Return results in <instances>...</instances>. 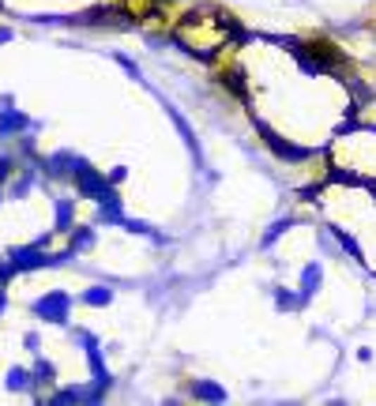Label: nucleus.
<instances>
[{"label":"nucleus","mask_w":376,"mask_h":406,"mask_svg":"<svg viewBox=\"0 0 376 406\" xmlns=\"http://www.w3.org/2000/svg\"><path fill=\"white\" fill-rule=\"evenodd\" d=\"M0 42H12V30L8 27H0Z\"/></svg>","instance_id":"6e6552de"},{"label":"nucleus","mask_w":376,"mask_h":406,"mask_svg":"<svg viewBox=\"0 0 376 406\" xmlns=\"http://www.w3.org/2000/svg\"><path fill=\"white\" fill-rule=\"evenodd\" d=\"M316 282H320V267H305V298H308V293H313V286H316Z\"/></svg>","instance_id":"20e7f679"},{"label":"nucleus","mask_w":376,"mask_h":406,"mask_svg":"<svg viewBox=\"0 0 376 406\" xmlns=\"http://www.w3.org/2000/svg\"><path fill=\"white\" fill-rule=\"evenodd\" d=\"M35 312L53 320V324H61V320H68V298H64V293H49V298H42L35 305Z\"/></svg>","instance_id":"f257e3e1"},{"label":"nucleus","mask_w":376,"mask_h":406,"mask_svg":"<svg viewBox=\"0 0 376 406\" xmlns=\"http://www.w3.org/2000/svg\"><path fill=\"white\" fill-rule=\"evenodd\" d=\"M12 170H15V158H0V184L12 177Z\"/></svg>","instance_id":"0eeeda50"},{"label":"nucleus","mask_w":376,"mask_h":406,"mask_svg":"<svg viewBox=\"0 0 376 406\" xmlns=\"http://www.w3.org/2000/svg\"><path fill=\"white\" fill-rule=\"evenodd\" d=\"M109 298H113V293H109L106 286H94V290H91V293H87V298H83V301H87V305H109Z\"/></svg>","instance_id":"7ed1b4c3"},{"label":"nucleus","mask_w":376,"mask_h":406,"mask_svg":"<svg viewBox=\"0 0 376 406\" xmlns=\"http://www.w3.org/2000/svg\"><path fill=\"white\" fill-rule=\"evenodd\" d=\"M27 125H30V120L23 113H15V109H0V132H19Z\"/></svg>","instance_id":"f03ea898"},{"label":"nucleus","mask_w":376,"mask_h":406,"mask_svg":"<svg viewBox=\"0 0 376 406\" xmlns=\"http://www.w3.org/2000/svg\"><path fill=\"white\" fill-rule=\"evenodd\" d=\"M27 383H30V372H23V369H15L8 376V388H27Z\"/></svg>","instance_id":"39448f33"},{"label":"nucleus","mask_w":376,"mask_h":406,"mask_svg":"<svg viewBox=\"0 0 376 406\" xmlns=\"http://www.w3.org/2000/svg\"><path fill=\"white\" fill-rule=\"evenodd\" d=\"M196 395H203V399H223V391H218L215 383H200V388H196Z\"/></svg>","instance_id":"423d86ee"}]
</instances>
